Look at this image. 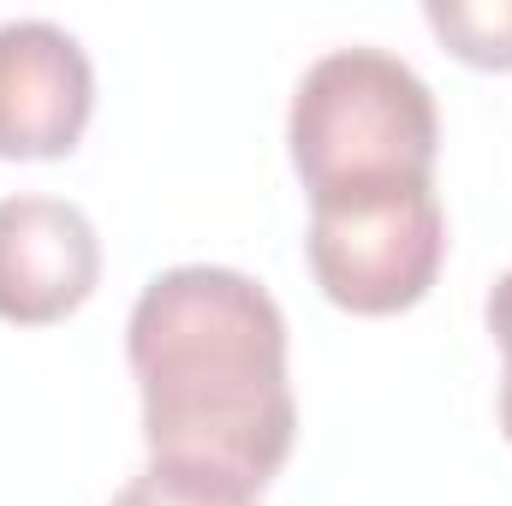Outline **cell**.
Segmentation results:
<instances>
[{"instance_id":"obj_1","label":"cell","mask_w":512,"mask_h":506,"mask_svg":"<svg viewBox=\"0 0 512 506\" xmlns=\"http://www.w3.org/2000/svg\"><path fill=\"white\" fill-rule=\"evenodd\" d=\"M143 387V441L161 465H191L262 495L298 435L286 381V316L239 268L185 262L143 286L126 322Z\"/></svg>"},{"instance_id":"obj_2","label":"cell","mask_w":512,"mask_h":506,"mask_svg":"<svg viewBox=\"0 0 512 506\" xmlns=\"http://www.w3.org/2000/svg\"><path fill=\"white\" fill-rule=\"evenodd\" d=\"M435 143H441V120L429 84L382 48L322 54L298 78L286 114V149L310 203L340 191L429 179Z\"/></svg>"},{"instance_id":"obj_3","label":"cell","mask_w":512,"mask_h":506,"mask_svg":"<svg viewBox=\"0 0 512 506\" xmlns=\"http://www.w3.org/2000/svg\"><path fill=\"white\" fill-rule=\"evenodd\" d=\"M304 251L328 304L352 316H399L423 304L441 274L447 215L429 179L316 197Z\"/></svg>"},{"instance_id":"obj_4","label":"cell","mask_w":512,"mask_h":506,"mask_svg":"<svg viewBox=\"0 0 512 506\" xmlns=\"http://www.w3.org/2000/svg\"><path fill=\"white\" fill-rule=\"evenodd\" d=\"M96 108V72L72 30L48 18L0 24V155L54 161L72 155Z\"/></svg>"},{"instance_id":"obj_5","label":"cell","mask_w":512,"mask_h":506,"mask_svg":"<svg viewBox=\"0 0 512 506\" xmlns=\"http://www.w3.org/2000/svg\"><path fill=\"white\" fill-rule=\"evenodd\" d=\"M102 280V239L66 197H0V322H66Z\"/></svg>"},{"instance_id":"obj_6","label":"cell","mask_w":512,"mask_h":506,"mask_svg":"<svg viewBox=\"0 0 512 506\" xmlns=\"http://www.w3.org/2000/svg\"><path fill=\"white\" fill-rule=\"evenodd\" d=\"M423 24L483 72H512V0H429Z\"/></svg>"},{"instance_id":"obj_7","label":"cell","mask_w":512,"mask_h":506,"mask_svg":"<svg viewBox=\"0 0 512 506\" xmlns=\"http://www.w3.org/2000/svg\"><path fill=\"white\" fill-rule=\"evenodd\" d=\"M114 506H256V495L239 489V483H227V477L149 459V471L131 477L126 489L114 495Z\"/></svg>"},{"instance_id":"obj_8","label":"cell","mask_w":512,"mask_h":506,"mask_svg":"<svg viewBox=\"0 0 512 506\" xmlns=\"http://www.w3.org/2000/svg\"><path fill=\"white\" fill-rule=\"evenodd\" d=\"M489 334H495V346H501V358H507V370H512V268L489 292Z\"/></svg>"},{"instance_id":"obj_9","label":"cell","mask_w":512,"mask_h":506,"mask_svg":"<svg viewBox=\"0 0 512 506\" xmlns=\"http://www.w3.org/2000/svg\"><path fill=\"white\" fill-rule=\"evenodd\" d=\"M501 429L512 441V370H501Z\"/></svg>"}]
</instances>
